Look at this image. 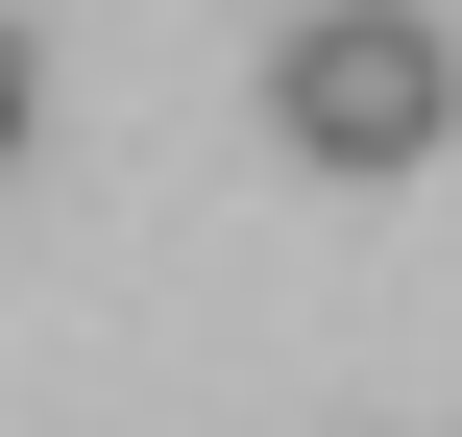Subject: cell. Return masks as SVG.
Instances as JSON below:
<instances>
[{"instance_id": "obj_2", "label": "cell", "mask_w": 462, "mask_h": 437, "mask_svg": "<svg viewBox=\"0 0 462 437\" xmlns=\"http://www.w3.org/2000/svg\"><path fill=\"white\" fill-rule=\"evenodd\" d=\"M24 122H49V49H24V24H0V170H24Z\"/></svg>"}, {"instance_id": "obj_1", "label": "cell", "mask_w": 462, "mask_h": 437, "mask_svg": "<svg viewBox=\"0 0 462 437\" xmlns=\"http://www.w3.org/2000/svg\"><path fill=\"white\" fill-rule=\"evenodd\" d=\"M439 122H462V49L414 0H317V24L268 49V146H292V170H439Z\"/></svg>"}]
</instances>
